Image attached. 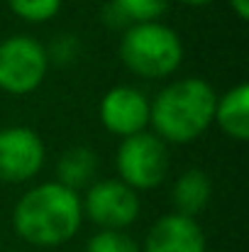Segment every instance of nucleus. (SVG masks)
Returning <instances> with one entry per match:
<instances>
[{
	"mask_svg": "<svg viewBox=\"0 0 249 252\" xmlns=\"http://www.w3.org/2000/svg\"><path fill=\"white\" fill-rule=\"evenodd\" d=\"M81 223L83 208L79 191L59 181L32 186L12 208L15 233L34 248L66 245L81 230Z\"/></svg>",
	"mask_w": 249,
	"mask_h": 252,
	"instance_id": "nucleus-1",
	"label": "nucleus"
},
{
	"mask_svg": "<svg viewBox=\"0 0 249 252\" xmlns=\"http://www.w3.org/2000/svg\"><path fill=\"white\" fill-rule=\"evenodd\" d=\"M218 93L200 76H186L164 86L149 100L152 132L166 145L195 142L210 125Z\"/></svg>",
	"mask_w": 249,
	"mask_h": 252,
	"instance_id": "nucleus-2",
	"label": "nucleus"
},
{
	"mask_svg": "<svg viewBox=\"0 0 249 252\" xmlns=\"http://www.w3.org/2000/svg\"><path fill=\"white\" fill-rule=\"evenodd\" d=\"M120 62L139 79H166L183 62V42L162 22H135L120 39Z\"/></svg>",
	"mask_w": 249,
	"mask_h": 252,
	"instance_id": "nucleus-3",
	"label": "nucleus"
},
{
	"mask_svg": "<svg viewBox=\"0 0 249 252\" xmlns=\"http://www.w3.org/2000/svg\"><path fill=\"white\" fill-rule=\"evenodd\" d=\"M115 167L117 179L130 189H157L168 174V145L147 130L122 137L115 152Z\"/></svg>",
	"mask_w": 249,
	"mask_h": 252,
	"instance_id": "nucleus-4",
	"label": "nucleus"
},
{
	"mask_svg": "<svg viewBox=\"0 0 249 252\" xmlns=\"http://www.w3.org/2000/svg\"><path fill=\"white\" fill-rule=\"evenodd\" d=\"M49 71V52L29 34H12L0 42V91L27 95L37 91Z\"/></svg>",
	"mask_w": 249,
	"mask_h": 252,
	"instance_id": "nucleus-5",
	"label": "nucleus"
},
{
	"mask_svg": "<svg viewBox=\"0 0 249 252\" xmlns=\"http://www.w3.org/2000/svg\"><path fill=\"white\" fill-rule=\"evenodd\" d=\"M83 218L100 230H125L139 218V196L120 179L93 181L81 196Z\"/></svg>",
	"mask_w": 249,
	"mask_h": 252,
	"instance_id": "nucleus-6",
	"label": "nucleus"
},
{
	"mask_svg": "<svg viewBox=\"0 0 249 252\" xmlns=\"http://www.w3.org/2000/svg\"><path fill=\"white\" fill-rule=\"evenodd\" d=\"M44 142L25 125L0 130V184H25L44 167Z\"/></svg>",
	"mask_w": 249,
	"mask_h": 252,
	"instance_id": "nucleus-7",
	"label": "nucleus"
},
{
	"mask_svg": "<svg viewBox=\"0 0 249 252\" xmlns=\"http://www.w3.org/2000/svg\"><path fill=\"white\" fill-rule=\"evenodd\" d=\"M98 115L110 135L130 137L147 130L149 98L135 86H115L100 98Z\"/></svg>",
	"mask_w": 249,
	"mask_h": 252,
	"instance_id": "nucleus-8",
	"label": "nucleus"
},
{
	"mask_svg": "<svg viewBox=\"0 0 249 252\" xmlns=\"http://www.w3.org/2000/svg\"><path fill=\"white\" fill-rule=\"evenodd\" d=\"M142 252H205V233L195 218L166 213L149 228Z\"/></svg>",
	"mask_w": 249,
	"mask_h": 252,
	"instance_id": "nucleus-9",
	"label": "nucleus"
},
{
	"mask_svg": "<svg viewBox=\"0 0 249 252\" xmlns=\"http://www.w3.org/2000/svg\"><path fill=\"white\" fill-rule=\"evenodd\" d=\"M213 123L222 130L235 142H247L249 140V86L237 84L227 93L218 95L215 110H213Z\"/></svg>",
	"mask_w": 249,
	"mask_h": 252,
	"instance_id": "nucleus-10",
	"label": "nucleus"
},
{
	"mask_svg": "<svg viewBox=\"0 0 249 252\" xmlns=\"http://www.w3.org/2000/svg\"><path fill=\"white\" fill-rule=\"evenodd\" d=\"M213 196V184L210 176L203 169H186L183 174H178V179L173 181L171 189V201H173V213L195 218L198 213H203L210 203Z\"/></svg>",
	"mask_w": 249,
	"mask_h": 252,
	"instance_id": "nucleus-11",
	"label": "nucleus"
},
{
	"mask_svg": "<svg viewBox=\"0 0 249 252\" xmlns=\"http://www.w3.org/2000/svg\"><path fill=\"white\" fill-rule=\"evenodd\" d=\"M98 169V155L88 147H71L66 150L56 162V181L79 191L81 186H88Z\"/></svg>",
	"mask_w": 249,
	"mask_h": 252,
	"instance_id": "nucleus-12",
	"label": "nucleus"
},
{
	"mask_svg": "<svg viewBox=\"0 0 249 252\" xmlns=\"http://www.w3.org/2000/svg\"><path fill=\"white\" fill-rule=\"evenodd\" d=\"M112 7L130 22H159V17L168 10V0H110Z\"/></svg>",
	"mask_w": 249,
	"mask_h": 252,
	"instance_id": "nucleus-13",
	"label": "nucleus"
},
{
	"mask_svg": "<svg viewBox=\"0 0 249 252\" xmlns=\"http://www.w3.org/2000/svg\"><path fill=\"white\" fill-rule=\"evenodd\" d=\"M64 0H7V7L25 22L44 25L54 20L61 10Z\"/></svg>",
	"mask_w": 249,
	"mask_h": 252,
	"instance_id": "nucleus-14",
	"label": "nucleus"
},
{
	"mask_svg": "<svg viewBox=\"0 0 249 252\" xmlns=\"http://www.w3.org/2000/svg\"><path fill=\"white\" fill-rule=\"evenodd\" d=\"M83 252H142V248L125 230H98Z\"/></svg>",
	"mask_w": 249,
	"mask_h": 252,
	"instance_id": "nucleus-15",
	"label": "nucleus"
},
{
	"mask_svg": "<svg viewBox=\"0 0 249 252\" xmlns=\"http://www.w3.org/2000/svg\"><path fill=\"white\" fill-rule=\"evenodd\" d=\"M230 2V10L237 15V20H249V0H227Z\"/></svg>",
	"mask_w": 249,
	"mask_h": 252,
	"instance_id": "nucleus-16",
	"label": "nucleus"
},
{
	"mask_svg": "<svg viewBox=\"0 0 249 252\" xmlns=\"http://www.w3.org/2000/svg\"><path fill=\"white\" fill-rule=\"evenodd\" d=\"M178 2L191 5V7H203V5H208V2H213V0H178Z\"/></svg>",
	"mask_w": 249,
	"mask_h": 252,
	"instance_id": "nucleus-17",
	"label": "nucleus"
}]
</instances>
